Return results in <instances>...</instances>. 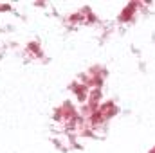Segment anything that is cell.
<instances>
[{
    "label": "cell",
    "instance_id": "cell-1",
    "mask_svg": "<svg viewBox=\"0 0 155 153\" xmlns=\"http://www.w3.org/2000/svg\"><path fill=\"white\" fill-rule=\"evenodd\" d=\"M78 114H79V112H78V106L74 105V101L67 99V101H63L60 106L54 108V112H52V119L63 126L65 122H69V121H71L72 117H76Z\"/></svg>",
    "mask_w": 155,
    "mask_h": 153
},
{
    "label": "cell",
    "instance_id": "cell-2",
    "mask_svg": "<svg viewBox=\"0 0 155 153\" xmlns=\"http://www.w3.org/2000/svg\"><path fill=\"white\" fill-rule=\"evenodd\" d=\"M139 9H146V4L144 2H137V0H132L128 2L117 15V22L119 24H132L139 13Z\"/></svg>",
    "mask_w": 155,
    "mask_h": 153
},
{
    "label": "cell",
    "instance_id": "cell-3",
    "mask_svg": "<svg viewBox=\"0 0 155 153\" xmlns=\"http://www.w3.org/2000/svg\"><path fill=\"white\" fill-rule=\"evenodd\" d=\"M71 92H72V96H74V99L78 101V105H85L87 103V99H88V86L85 85V83H81L79 79L78 81H72L71 83Z\"/></svg>",
    "mask_w": 155,
    "mask_h": 153
},
{
    "label": "cell",
    "instance_id": "cell-4",
    "mask_svg": "<svg viewBox=\"0 0 155 153\" xmlns=\"http://www.w3.org/2000/svg\"><path fill=\"white\" fill-rule=\"evenodd\" d=\"M97 112L103 115V119L108 122L112 117H116L119 114V106L116 105V101H112V99H108V101H103L101 105H99V108H97Z\"/></svg>",
    "mask_w": 155,
    "mask_h": 153
},
{
    "label": "cell",
    "instance_id": "cell-5",
    "mask_svg": "<svg viewBox=\"0 0 155 153\" xmlns=\"http://www.w3.org/2000/svg\"><path fill=\"white\" fill-rule=\"evenodd\" d=\"M25 56H29V58H43V50H41L40 41H36V40L27 41V45H25Z\"/></svg>",
    "mask_w": 155,
    "mask_h": 153
},
{
    "label": "cell",
    "instance_id": "cell-6",
    "mask_svg": "<svg viewBox=\"0 0 155 153\" xmlns=\"http://www.w3.org/2000/svg\"><path fill=\"white\" fill-rule=\"evenodd\" d=\"M81 13L85 15V25H96V24L99 22L96 11H92L88 5H83V7H81Z\"/></svg>",
    "mask_w": 155,
    "mask_h": 153
},
{
    "label": "cell",
    "instance_id": "cell-7",
    "mask_svg": "<svg viewBox=\"0 0 155 153\" xmlns=\"http://www.w3.org/2000/svg\"><path fill=\"white\" fill-rule=\"evenodd\" d=\"M65 22H67L69 25H78V24H85V15L81 13V9H78V11H72V13H69V15L65 16Z\"/></svg>",
    "mask_w": 155,
    "mask_h": 153
},
{
    "label": "cell",
    "instance_id": "cell-8",
    "mask_svg": "<svg viewBox=\"0 0 155 153\" xmlns=\"http://www.w3.org/2000/svg\"><path fill=\"white\" fill-rule=\"evenodd\" d=\"M13 5L11 4H0V13H5V11H11Z\"/></svg>",
    "mask_w": 155,
    "mask_h": 153
},
{
    "label": "cell",
    "instance_id": "cell-9",
    "mask_svg": "<svg viewBox=\"0 0 155 153\" xmlns=\"http://www.w3.org/2000/svg\"><path fill=\"white\" fill-rule=\"evenodd\" d=\"M148 153H155V146H153V148H152V150H150Z\"/></svg>",
    "mask_w": 155,
    "mask_h": 153
}]
</instances>
